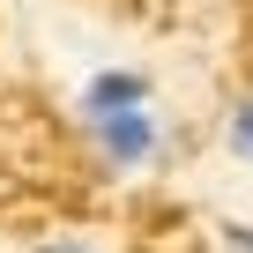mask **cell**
Instances as JSON below:
<instances>
[{
    "label": "cell",
    "mask_w": 253,
    "mask_h": 253,
    "mask_svg": "<svg viewBox=\"0 0 253 253\" xmlns=\"http://www.w3.org/2000/svg\"><path fill=\"white\" fill-rule=\"evenodd\" d=\"M82 126H89V149H97L112 171H142V164H157V149H164L149 104H134V112H97V119H82Z\"/></svg>",
    "instance_id": "cell-1"
},
{
    "label": "cell",
    "mask_w": 253,
    "mask_h": 253,
    "mask_svg": "<svg viewBox=\"0 0 253 253\" xmlns=\"http://www.w3.org/2000/svg\"><path fill=\"white\" fill-rule=\"evenodd\" d=\"M134 104H149V75H134V67H97L82 82V119H97V112H134Z\"/></svg>",
    "instance_id": "cell-2"
},
{
    "label": "cell",
    "mask_w": 253,
    "mask_h": 253,
    "mask_svg": "<svg viewBox=\"0 0 253 253\" xmlns=\"http://www.w3.org/2000/svg\"><path fill=\"white\" fill-rule=\"evenodd\" d=\"M223 142H231V157H246V164H253V82L223 104Z\"/></svg>",
    "instance_id": "cell-3"
},
{
    "label": "cell",
    "mask_w": 253,
    "mask_h": 253,
    "mask_svg": "<svg viewBox=\"0 0 253 253\" xmlns=\"http://www.w3.org/2000/svg\"><path fill=\"white\" fill-rule=\"evenodd\" d=\"M216 246H223V253H253V223L223 216V223H216Z\"/></svg>",
    "instance_id": "cell-4"
},
{
    "label": "cell",
    "mask_w": 253,
    "mask_h": 253,
    "mask_svg": "<svg viewBox=\"0 0 253 253\" xmlns=\"http://www.w3.org/2000/svg\"><path fill=\"white\" fill-rule=\"evenodd\" d=\"M30 253H104L97 238H82V231H67V238H38Z\"/></svg>",
    "instance_id": "cell-5"
}]
</instances>
